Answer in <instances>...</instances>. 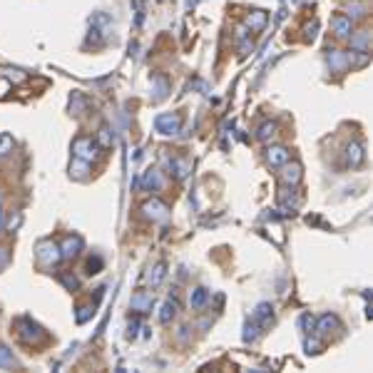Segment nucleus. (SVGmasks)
I'll return each instance as SVG.
<instances>
[{"label":"nucleus","mask_w":373,"mask_h":373,"mask_svg":"<svg viewBox=\"0 0 373 373\" xmlns=\"http://www.w3.org/2000/svg\"><path fill=\"white\" fill-rule=\"evenodd\" d=\"M80 249H82V239H80V236H67L65 244H62V249H60V257L72 259V257L80 254Z\"/></svg>","instance_id":"nucleus-9"},{"label":"nucleus","mask_w":373,"mask_h":373,"mask_svg":"<svg viewBox=\"0 0 373 373\" xmlns=\"http://www.w3.org/2000/svg\"><path fill=\"white\" fill-rule=\"evenodd\" d=\"M363 159H366V154H363V144L361 142L348 144V149H346V162H348L351 167H358V164H363Z\"/></svg>","instance_id":"nucleus-8"},{"label":"nucleus","mask_w":373,"mask_h":373,"mask_svg":"<svg viewBox=\"0 0 373 373\" xmlns=\"http://www.w3.org/2000/svg\"><path fill=\"white\" fill-rule=\"evenodd\" d=\"M152 304H154V296H152V291H137V294L132 296V301H130L132 311H140V314L152 311Z\"/></svg>","instance_id":"nucleus-3"},{"label":"nucleus","mask_w":373,"mask_h":373,"mask_svg":"<svg viewBox=\"0 0 373 373\" xmlns=\"http://www.w3.org/2000/svg\"><path fill=\"white\" fill-rule=\"evenodd\" d=\"M142 212L149 217V219H167V214H170V209H167V204H162L159 199H152L147 201L142 206Z\"/></svg>","instance_id":"nucleus-7"},{"label":"nucleus","mask_w":373,"mask_h":373,"mask_svg":"<svg viewBox=\"0 0 373 373\" xmlns=\"http://www.w3.org/2000/svg\"><path fill=\"white\" fill-rule=\"evenodd\" d=\"M137 328H140V321L135 318V321H130V339H135L137 336Z\"/></svg>","instance_id":"nucleus-34"},{"label":"nucleus","mask_w":373,"mask_h":373,"mask_svg":"<svg viewBox=\"0 0 373 373\" xmlns=\"http://www.w3.org/2000/svg\"><path fill=\"white\" fill-rule=\"evenodd\" d=\"M316 30H318V23H311V25H306V37H309V40H314V37H316Z\"/></svg>","instance_id":"nucleus-33"},{"label":"nucleus","mask_w":373,"mask_h":373,"mask_svg":"<svg viewBox=\"0 0 373 373\" xmlns=\"http://www.w3.org/2000/svg\"><path fill=\"white\" fill-rule=\"evenodd\" d=\"M266 159L271 167H284L286 162H291V152L286 147H269L266 149Z\"/></svg>","instance_id":"nucleus-4"},{"label":"nucleus","mask_w":373,"mask_h":373,"mask_svg":"<svg viewBox=\"0 0 373 373\" xmlns=\"http://www.w3.org/2000/svg\"><path fill=\"white\" fill-rule=\"evenodd\" d=\"M274 135H276V125H274V122H264V125L259 127V132H257V137L261 140V142L271 140Z\"/></svg>","instance_id":"nucleus-17"},{"label":"nucleus","mask_w":373,"mask_h":373,"mask_svg":"<svg viewBox=\"0 0 373 373\" xmlns=\"http://www.w3.org/2000/svg\"><path fill=\"white\" fill-rule=\"evenodd\" d=\"M72 152H75V157H77V159H82V162H92V157L97 154V142H95L92 137H77L75 144H72Z\"/></svg>","instance_id":"nucleus-1"},{"label":"nucleus","mask_w":373,"mask_h":373,"mask_svg":"<svg viewBox=\"0 0 373 373\" xmlns=\"http://www.w3.org/2000/svg\"><path fill=\"white\" fill-rule=\"evenodd\" d=\"M206 299H209V291H206V288H194V291L189 294V304H192V309H201V306L206 304Z\"/></svg>","instance_id":"nucleus-15"},{"label":"nucleus","mask_w":373,"mask_h":373,"mask_svg":"<svg viewBox=\"0 0 373 373\" xmlns=\"http://www.w3.org/2000/svg\"><path fill=\"white\" fill-rule=\"evenodd\" d=\"M10 144H13V140L5 135L3 140H0V154H8V149H10Z\"/></svg>","instance_id":"nucleus-31"},{"label":"nucleus","mask_w":373,"mask_h":373,"mask_svg":"<svg viewBox=\"0 0 373 373\" xmlns=\"http://www.w3.org/2000/svg\"><path fill=\"white\" fill-rule=\"evenodd\" d=\"M368 40H371V35L368 32H361L358 37H353V48H356V53H366V48H368Z\"/></svg>","instance_id":"nucleus-20"},{"label":"nucleus","mask_w":373,"mask_h":373,"mask_svg":"<svg viewBox=\"0 0 373 373\" xmlns=\"http://www.w3.org/2000/svg\"><path fill=\"white\" fill-rule=\"evenodd\" d=\"M170 170L174 172L177 179H182V177L187 174V170H189V164H187V162H179V159H172V162H170Z\"/></svg>","instance_id":"nucleus-21"},{"label":"nucleus","mask_w":373,"mask_h":373,"mask_svg":"<svg viewBox=\"0 0 373 373\" xmlns=\"http://www.w3.org/2000/svg\"><path fill=\"white\" fill-rule=\"evenodd\" d=\"M18 328H20V336H23L25 341H37V339H43V331H40V326H37V323H32L30 318L18 321Z\"/></svg>","instance_id":"nucleus-6"},{"label":"nucleus","mask_w":373,"mask_h":373,"mask_svg":"<svg viewBox=\"0 0 373 373\" xmlns=\"http://www.w3.org/2000/svg\"><path fill=\"white\" fill-rule=\"evenodd\" d=\"M301 328H304V334H311L316 328V318L311 314H304L301 316Z\"/></svg>","instance_id":"nucleus-23"},{"label":"nucleus","mask_w":373,"mask_h":373,"mask_svg":"<svg viewBox=\"0 0 373 373\" xmlns=\"http://www.w3.org/2000/svg\"><path fill=\"white\" fill-rule=\"evenodd\" d=\"M62 284H65L67 288H77V286H80V284H77V279H75V276H70V274H65V276H62Z\"/></svg>","instance_id":"nucleus-28"},{"label":"nucleus","mask_w":373,"mask_h":373,"mask_svg":"<svg viewBox=\"0 0 373 373\" xmlns=\"http://www.w3.org/2000/svg\"><path fill=\"white\" fill-rule=\"evenodd\" d=\"M257 331H259L257 326H246V334H244V341H254V339H257V336H259Z\"/></svg>","instance_id":"nucleus-29"},{"label":"nucleus","mask_w":373,"mask_h":373,"mask_svg":"<svg viewBox=\"0 0 373 373\" xmlns=\"http://www.w3.org/2000/svg\"><path fill=\"white\" fill-rule=\"evenodd\" d=\"M266 20H269V18H266V13H264V10H254V13L249 15V20H246V23H249V28L254 30V32H259V30H264Z\"/></svg>","instance_id":"nucleus-14"},{"label":"nucleus","mask_w":373,"mask_h":373,"mask_svg":"<svg viewBox=\"0 0 373 373\" xmlns=\"http://www.w3.org/2000/svg\"><path fill=\"white\" fill-rule=\"evenodd\" d=\"M334 30H336V35L339 37H346V35H351V18H346V15H339V18H334Z\"/></svg>","instance_id":"nucleus-13"},{"label":"nucleus","mask_w":373,"mask_h":373,"mask_svg":"<svg viewBox=\"0 0 373 373\" xmlns=\"http://www.w3.org/2000/svg\"><path fill=\"white\" fill-rule=\"evenodd\" d=\"M254 316H257L264 326H269V321H271V304H259Z\"/></svg>","instance_id":"nucleus-18"},{"label":"nucleus","mask_w":373,"mask_h":373,"mask_svg":"<svg viewBox=\"0 0 373 373\" xmlns=\"http://www.w3.org/2000/svg\"><path fill=\"white\" fill-rule=\"evenodd\" d=\"M37 259H40L45 266H50V264H55L60 259V249L53 241H43V244L37 246Z\"/></svg>","instance_id":"nucleus-5"},{"label":"nucleus","mask_w":373,"mask_h":373,"mask_svg":"<svg viewBox=\"0 0 373 373\" xmlns=\"http://www.w3.org/2000/svg\"><path fill=\"white\" fill-rule=\"evenodd\" d=\"M318 348H321V344H318V341L306 339V351H309V353H318Z\"/></svg>","instance_id":"nucleus-32"},{"label":"nucleus","mask_w":373,"mask_h":373,"mask_svg":"<svg viewBox=\"0 0 373 373\" xmlns=\"http://www.w3.org/2000/svg\"><path fill=\"white\" fill-rule=\"evenodd\" d=\"M162 279H164V264H157L154 269H152V274H149V286H159L162 284Z\"/></svg>","instance_id":"nucleus-19"},{"label":"nucleus","mask_w":373,"mask_h":373,"mask_svg":"<svg viewBox=\"0 0 373 373\" xmlns=\"http://www.w3.org/2000/svg\"><path fill=\"white\" fill-rule=\"evenodd\" d=\"M0 366H13V356L5 346H0Z\"/></svg>","instance_id":"nucleus-24"},{"label":"nucleus","mask_w":373,"mask_h":373,"mask_svg":"<svg viewBox=\"0 0 373 373\" xmlns=\"http://www.w3.org/2000/svg\"><path fill=\"white\" fill-rule=\"evenodd\" d=\"M336 326H339V318H336L334 314H326V316H321V318H318L316 331H318V334H331Z\"/></svg>","instance_id":"nucleus-11"},{"label":"nucleus","mask_w":373,"mask_h":373,"mask_svg":"<svg viewBox=\"0 0 373 373\" xmlns=\"http://www.w3.org/2000/svg\"><path fill=\"white\" fill-rule=\"evenodd\" d=\"M100 142L105 144V147H110V144H112V135H110V127H102V130H100Z\"/></svg>","instance_id":"nucleus-25"},{"label":"nucleus","mask_w":373,"mask_h":373,"mask_svg":"<svg viewBox=\"0 0 373 373\" xmlns=\"http://www.w3.org/2000/svg\"><path fill=\"white\" fill-rule=\"evenodd\" d=\"M90 316H92V306H82V309H80V314H77V321H80V323H85Z\"/></svg>","instance_id":"nucleus-27"},{"label":"nucleus","mask_w":373,"mask_h":373,"mask_svg":"<svg viewBox=\"0 0 373 373\" xmlns=\"http://www.w3.org/2000/svg\"><path fill=\"white\" fill-rule=\"evenodd\" d=\"M162 177H159V172L157 170H147L142 177V187L144 189H162Z\"/></svg>","instance_id":"nucleus-10"},{"label":"nucleus","mask_w":373,"mask_h":373,"mask_svg":"<svg viewBox=\"0 0 373 373\" xmlns=\"http://www.w3.org/2000/svg\"><path fill=\"white\" fill-rule=\"evenodd\" d=\"M154 127H157V132H162V135H177L179 132V127H182V119L179 115H159L154 119Z\"/></svg>","instance_id":"nucleus-2"},{"label":"nucleus","mask_w":373,"mask_h":373,"mask_svg":"<svg viewBox=\"0 0 373 373\" xmlns=\"http://www.w3.org/2000/svg\"><path fill=\"white\" fill-rule=\"evenodd\" d=\"M348 10H353V13H351L353 18H363V10H366V5H363V3H353ZM351 15H348V18H351Z\"/></svg>","instance_id":"nucleus-26"},{"label":"nucleus","mask_w":373,"mask_h":373,"mask_svg":"<svg viewBox=\"0 0 373 373\" xmlns=\"http://www.w3.org/2000/svg\"><path fill=\"white\" fill-rule=\"evenodd\" d=\"M102 266V259H90V264H87V269H90V274H97V269Z\"/></svg>","instance_id":"nucleus-30"},{"label":"nucleus","mask_w":373,"mask_h":373,"mask_svg":"<svg viewBox=\"0 0 373 373\" xmlns=\"http://www.w3.org/2000/svg\"><path fill=\"white\" fill-rule=\"evenodd\" d=\"M286 170H284V179H286L288 184H299V179H301V167L299 164H284Z\"/></svg>","instance_id":"nucleus-16"},{"label":"nucleus","mask_w":373,"mask_h":373,"mask_svg":"<svg viewBox=\"0 0 373 373\" xmlns=\"http://www.w3.org/2000/svg\"><path fill=\"white\" fill-rule=\"evenodd\" d=\"M177 309H179V304H177V299H167L164 304H162V311H159V321L162 323H170L177 314Z\"/></svg>","instance_id":"nucleus-12"},{"label":"nucleus","mask_w":373,"mask_h":373,"mask_svg":"<svg viewBox=\"0 0 373 373\" xmlns=\"http://www.w3.org/2000/svg\"><path fill=\"white\" fill-rule=\"evenodd\" d=\"M346 62H348V60H346L339 50H331V55H328V65H334V70H341V67H346Z\"/></svg>","instance_id":"nucleus-22"},{"label":"nucleus","mask_w":373,"mask_h":373,"mask_svg":"<svg viewBox=\"0 0 373 373\" xmlns=\"http://www.w3.org/2000/svg\"><path fill=\"white\" fill-rule=\"evenodd\" d=\"M0 229H3V212H0Z\"/></svg>","instance_id":"nucleus-35"}]
</instances>
